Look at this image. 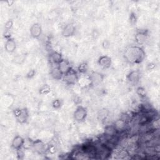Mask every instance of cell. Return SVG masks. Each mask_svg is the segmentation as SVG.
<instances>
[{
	"label": "cell",
	"mask_w": 160,
	"mask_h": 160,
	"mask_svg": "<svg viewBox=\"0 0 160 160\" xmlns=\"http://www.w3.org/2000/svg\"><path fill=\"white\" fill-rule=\"evenodd\" d=\"M124 57L129 62L134 64L141 62L145 57L144 50L139 46H130L124 52Z\"/></svg>",
	"instance_id": "6da1fadb"
},
{
	"label": "cell",
	"mask_w": 160,
	"mask_h": 160,
	"mask_svg": "<svg viewBox=\"0 0 160 160\" xmlns=\"http://www.w3.org/2000/svg\"><path fill=\"white\" fill-rule=\"evenodd\" d=\"M14 114L18 120L21 123H24L26 122L28 118V112L26 109L17 108L14 111Z\"/></svg>",
	"instance_id": "7a4b0ae2"
},
{
	"label": "cell",
	"mask_w": 160,
	"mask_h": 160,
	"mask_svg": "<svg viewBox=\"0 0 160 160\" xmlns=\"http://www.w3.org/2000/svg\"><path fill=\"white\" fill-rule=\"evenodd\" d=\"M87 111L82 106L77 108L74 112V118L78 122H82L86 118Z\"/></svg>",
	"instance_id": "3957f363"
},
{
	"label": "cell",
	"mask_w": 160,
	"mask_h": 160,
	"mask_svg": "<svg viewBox=\"0 0 160 160\" xmlns=\"http://www.w3.org/2000/svg\"><path fill=\"white\" fill-rule=\"evenodd\" d=\"M64 76V81L70 85H73L75 83H76L78 81V76L77 74L71 70L69 72H68L67 74L63 75Z\"/></svg>",
	"instance_id": "277c9868"
},
{
	"label": "cell",
	"mask_w": 160,
	"mask_h": 160,
	"mask_svg": "<svg viewBox=\"0 0 160 160\" xmlns=\"http://www.w3.org/2000/svg\"><path fill=\"white\" fill-rule=\"evenodd\" d=\"M58 67L61 72L62 74V75L67 74L71 70V67L69 62L68 61L63 59L58 63Z\"/></svg>",
	"instance_id": "5b68a950"
},
{
	"label": "cell",
	"mask_w": 160,
	"mask_h": 160,
	"mask_svg": "<svg viewBox=\"0 0 160 160\" xmlns=\"http://www.w3.org/2000/svg\"><path fill=\"white\" fill-rule=\"evenodd\" d=\"M48 148H46V144L41 140H36L33 141L32 148L38 153H42L46 150H48Z\"/></svg>",
	"instance_id": "8992f818"
},
{
	"label": "cell",
	"mask_w": 160,
	"mask_h": 160,
	"mask_svg": "<svg viewBox=\"0 0 160 160\" xmlns=\"http://www.w3.org/2000/svg\"><path fill=\"white\" fill-rule=\"evenodd\" d=\"M24 141V139L22 138L21 136L18 135L16 136L12 140L11 147L17 151L22 148Z\"/></svg>",
	"instance_id": "52a82bcc"
},
{
	"label": "cell",
	"mask_w": 160,
	"mask_h": 160,
	"mask_svg": "<svg viewBox=\"0 0 160 160\" xmlns=\"http://www.w3.org/2000/svg\"><path fill=\"white\" fill-rule=\"evenodd\" d=\"M42 33V28L39 24L35 23L31 26L30 34L34 38H38Z\"/></svg>",
	"instance_id": "ba28073f"
},
{
	"label": "cell",
	"mask_w": 160,
	"mask_h": 160,
	"mask_svg": "<svg viewBox=\"0 0 160 160\" xmlns=\"http://www.w3.org/2000/svg\"><path fill=\"white\" fill-rule=\"evenodd\" d=\"M98 63L102 68L108 69L111 65V59L108 56H101L99 58Z\"/></svg>",
	"instance_id": "9c48e42d"
},
{
	"label": "cell",
	"mask_w": 160,
	"mask_h": 160,
	"mask_svg": "<svg viewBox=\"0 0 160 160\" xmlns=\"http://www.w3.org/2000/svg\"><path fill=\"white\" fill-rule=\"evenodd\" d=\"M75 30H76V28L73 24H68L64 27L62 31V34L64 37L68 38L71 36H72L75 32Z\"/></svg>",
	"instance_id": "30bf717a"
},
{
	"label": "cell",
	"mask_w": 160,
	"mask_h": 160,
	"mask_svg": "<svg viewBox=\"0 0 160 160\" xmlns=\"http://www.w3.org/2000/svg\"><path fill=\"white\" fill-rule=\"evenodd\" d=\"M4 48L8 52H9V53L13 52L16 48V44L15 41L12 38L7 39L5 43Z\"/></svg>",
	"instance_id": "8fae6325"
},
{
	"label": "cell",
	"mask_w": 160,
	"mask_h": 160,
	"mask_svg": "<svg viewBox=\"0 0 160 160\" xmlns=\"http://www.w3.org/2000/svg\"><path fill=\"white\" fill-rule=\"evenodd\" d=\"M62 59V56L58 52L53 51L49 54V61L52 64H58Z\"/></svg>",
	"instance_id": "7c38bea8"
},
{
	"label": "cell",
	"mask_w": 160,
	"mask_h": 160,
	"mask_svg": "<svg viewBox=\"0 0 160 160\" xmlns=\"http://www.w3.org/2000/svg\"><path fill=\"white\" fill-rule=\"evenodd\" d=\"M50 74L51 75V76L55 79H60L62 76H63L61 72V71H59L58 67V65L56 66H53L52 67V68L51 69V72H50Z\"/></svg>",
	"instance_id": "4fadbf2b"
},
{
	"label": "cell",
	"mask_w": 160,
	"mask_h": 160,
	"mask_svg": "<svg viewBox=\"0 0 160 160\" xmlns=\"http://www.w3.org/2000/svg\"><path fill=\"white\" fill-rule=\"evenodd\" d=\"M139 79V76L137 71H132L128 76V80L132 84H136Z\"/></svg>",
	"instance_id": "5bb4252c"
},
{
	"label": "cell",
	"mask_w": 160,
	"mask_h": 160,
	"mask_svg": "<svg viewBox=\"0 0 160 160\" xmlns=\"http://www.w3.org/2000/svg\"><path fill=\"white\" fill-rule=\"evenodd\" d=\"M51 91V87L48 84H44L39 88V94L42 95H46Z\"/></svg>",
	"instance_id": "9a60e30c"
},
{
	"label": "cell",
	"mask_w": 160,
	"mask_h": 160,
	"mask_svg": "<svg viewBox=\"0 0 160 160\" xmlns=\"http://www.w3.org/2000/svg\"><path fill=\"white\" fill-rule=\"evenodd\" d=\"M135 39H136V41L139 44H142L146 41V35L144 34L139 32V33L136 34V36L135 37Z\"/></svg>",
	"instance_id": "2e32d148"
},
{
	"label": "cell",
	"mask_w": 160,
	"mask_h": 160,
	"mask_svg": "<svg viewBox=\"0 0 160 160\" xmlns=\"http://www.w3.org/2000/svg\"><path fill=\"white\" fill-rule=\"evenodd\" d=\"M136 92L141 98H145L146 96V92L145 89L142 87H139L137 89Z\"/></svg>",
	"instance_id": "e0dca14e"
},
{
	"label": "cell",
	"mask_w": 160,
	"mask_h": 160,
	"mask_svg": "<svg viewBox=\"0 0 160 160\" xmlns=\"http://www.w3.org/2000/svg\"><path fill=\"white\" fill-rule=\"evenodd\" d=\"M78 70L81 73H85L87 71V70H88V65H87V64L85 63V62L81 63L79 65V68H78Z\"/></svg>",
	"instance_id": "ac0fdd59"
},
{
	"label": "cell",
	"mask_w": 160,
	"mask_h": 160,
	"mask_svg": "<svg viewBox=\"0 0 160 160\" xmlns=\"http://www.w3.org/2000/svg\"><path fill=\"white\" fill-rule=\"evenodd\" d=\"M61 106V101L59 99H54L52 102V106L55 109H58Z\"/></svg>",
	"instance_id": "d6986e66"
},
{
	"label": "cell",
	"mask_w": 160,
	"mask_h": 160,
	"mask_svg": "<svg viewBox=\"0 0 160 160\" xmlns=\"http://www.w3.org/2000/svg\"><path fill=\"white\" fill-rule=\"evenodd\" d=\"M12 26H13V22L11 20H9L8 21H7L5 24L6 31H9L12 28Z\"/></svg>",
	"instance_id": "ffe728a7"
},
{
	"label": "cell",
	"mask_w": 160,
	"mask_h": 160,
	"mask_svg": "<svg viewBox=\"0 0 160 160\" xmlns=\"http://www.w3.org/2000/svg\"><path fill=\"white\" fill-rule=\"evenodd\" d=\"M34 75H35V71H34L33 69H32V70H30V71L28 72V74H27V77H28V78H31L33 77Z\"/></svg>",
	"instance_id": "44dd1931"
}]
</instances>
